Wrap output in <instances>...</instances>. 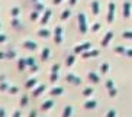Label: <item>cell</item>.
<instances>
[{
	"label": "cell",
	"mask_w": 132,
	"mask_h": 117,
	"mask_svg": "<svg viewBox=\"0 0 132 117\" xmlns=\"http://www.w3.org/2000/svg\"><path fill=\"white\" fill-rule=\"evenodd\" d=\"M52 104H54L52 101H45V103H44V105L41 107V110H48L50 107H52Z\"/></svg>",
	"instance_id": "1"
},
{
	"label": "cell",
	"mask_w": 132,
	"mask_h": 117,
	"mask_svg": "<svg viewBox=\"0 0 132 117\" xmlns=\"http://www.w3.org/2000/svg\"><path fill=\"white\" fill-rule=\"evenodd\" d=\"M84 107H86V109H94V107H96V101H89V103H86Z\"/></svg>",
	"instance_id": "2"
},
{
	"label": "cell",
	"mask_w": 132,
	"mask_h": 117,
	"mask_svg": "<svg viewBox=\"0 0 132 117\" xmlns=\"http://www.w3.org/2000/svg\"><path fill=\"white\" fill-rule=\"evenodd\" d=\"M70 113H71V107L68 105V107H65V110H64V113H62V117H70Z\"/></svg>",
	"instance_id": "3"
},
{
	"label": "cell",
	"mask_w": 132,
	"mask_h": 117,
	"mask_svg": "<svg viewBox=\"0 0 132 117\" xmlns=\"http://www.w3.org/2000/svg\"><path fill=\"white\" fill-rule=\"evenodd\" d=\"M115 114H116V111L115 110H110V111L106 113V117H115Z\"/></svg>",
	"instance_id": "4"
},
{
	"label": "cell",
	"mask_w": 132,
	"mask_h": 117,
	"mask_svg": "<svg viewBox=\"0 0 132 117\" xmlns=\"http://www.w3.org/2000/svg\"><path fill=\"white\" fill-rule=\"evenodd\" d=\"M61 91H62V88H55V90H52V94H54V95H58Z\"/></svg>",
	"instance_id": "5"
},
{
	"label": "cell",
	"mask_w": 132,
	"mask_h": 117,
	"mask_svg": "<svg viewBox=\"0 0 132 117\" xmlns=\"http://www.w3.org/2000/svg\"><path fill=\"white\" fill-rule=\"evenodd\" d=\"M83 94H84V95H90V94H92V90H90V88H87V90L83 91Z\"/></svg>",
	"instance_id": "6"
},
{
	"label": "cell",
	"mask_w": 132,
	"mask_h": 117,
	"mask_svg": "<svg viewBox=\"0 0 132 117\" xmlns=\"http://www.w3.org/2000/svg\"><path fill=\"white\" fill-rule=\"evenodd\" d=\"M13 117H20V111H15V113H13Z\"/></svg>",
	"instance_id": "7"
},
{
	"label": "cell",
	"mask_w": 132,
	"mask_h": 117,
	"mask_svg": "<svg viewBox=\"0 0 132 117\" xmlns=\"http://www.w3.org/2000/svg\"><path fill=\"white\" fill-rule=\"evenodd\" d=\"M0 117H4V110L0 109Z\"/></svg>",
	"instance_id": "8"
},
{
	"label": "cell",
	"mask_w": 132,
	"mask_h": 117,
	"mask_svg": "<svg viewBox=\"0 0 132 117\" xmlns=\"http://www.w3.org/2000/svg\"><path fill=\"white\" fill-rule=\"evenodd\" d=\"M35 114H36L35 111H32V113H31V117H35Z\"/></svg>",
	"instance_id": "9"
}]
</instances>
